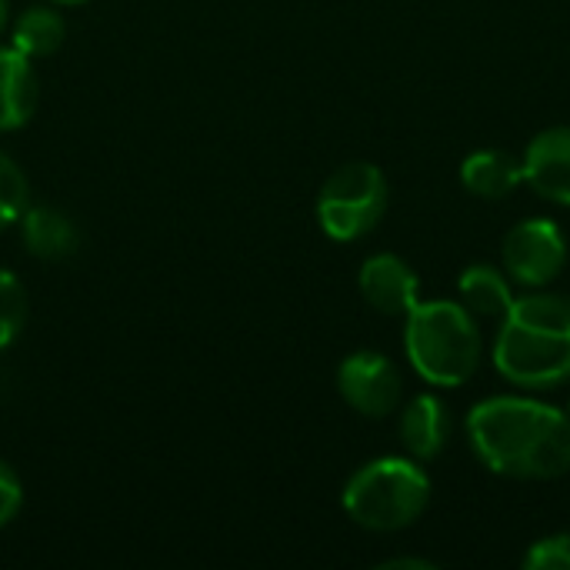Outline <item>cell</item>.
<instances>
[{
    "label": "cell",
    "instance_id": "6da1fadb",
    "mask_svg": "<svg viewBox=\"0 0 570 570\" xmlns=\"http://www.w3.org/2000/svg\"><path fill=\"white\" fill-rule=\"evenodd\" d=\"M468 438L478 461L514 481H554L570 471V417L534 397L498 394L471 407Z\"/></svg>",
    "mask_w": 570,
    "mask_h": 570
},
{
    "label": "cell",
    "instance_id": "7a4b0ae2",
    "mask_svg": "<svg viewBox=\"0 0 570 570\" xmlns=\"http://www.w3.org/2000/svg\"><path fill=\"white\" fill-rule=\"evenodd\" d=\"M494 367L504 381L544 391L570 381V301L558 294L514 297L494 341Z\"/></svg>",
    "mask_w": 570,
    "mask_h": 570
},
{
    "label": "cell",
    "instance_id": "3957f363",
    "mask_svg": "<svg viewBox=\"0 0 570 570\" xmlns=\"http://www.w3.org/2000/svg\"><path fill=\"white\" fill-rule=\"evenodd\" d=\"M404 351L411 367L434 387H461L474 377L484 341L478 317L458 301H417L404 314Z\"/></svg>",
    "mask_w": 570,
    "mask_h": 570
},
{
    "label": "cell",
    "instance_id": "277c9868",
    "mask_svg": "<svg viewBox=\"0 0 570 570\" xmlns=\"http://www.w3.org/2000/svg\"><path fill=\"white\" fill-rule=\"evenodd\" d=\"M341 504L367 531H404L428 511L431 481L414 458H377L347 478Z\"/></svg>",
    "mask_w": 570,
    "mask_h": 570
},
{
    "label": "cell",
    "instance_id": "5b68a950",
    "mask_svg": "<svg viewBox=\"0 0 570 570\" xmlns=\"http://www.w3.org/2000/svg\"><path fill=\"white\" fill-rule=\"evenodd\" d=\"M387 177L371 160L341 164L317 190V224L337 240L351 244L367 237L387 210Z\"/></svg>",
    "mask_w": 570,
    "mask_h": 570
},
{
    "label": "cell",
    "instance_id": "8992f818",
    "mask_svg": "<svg viewBox=\"0 0 570 570\" xmlns=\"http://www.w3.org/2000/svg\"><path fill=\"white\" fill-rule=\"evenodd\" d=\"M504 271L521 287H548L554 277H561L568 264V237L564 230L548 217L521 220L508 230L501 244Z\"/></svg>",
    "mask_w": 570,
    "mask_h": 570
},
{
    "label": "cell",
    "instance_id": "52a82bcc",
    "mask_svg": "<svg viewBox=\"0 0 570 570\" xmlns=\"http://www.w3.org/2000/svg\"><path fill=\"white\" fill-rule=\"evenodd\" d=\"M337 391L347 407L364 417H387L397 411L404 381L391 357L377 351H354L337 367Z\"/></svg>",
    "mask_w": 570,
    "mask_h": 570
},
{
    "label": "cell",
    "instance_id": "ba28073f",
    "mask_svg": "<svg viewBox=\"0 0 570 570\" xmlns=\"http://www.w3.org/2000/svg\"><path fill=\"white\" fill-rule=\"evenodd\" d=\"M357 287L364 301L387 317H404L421 301V281L414 267L397 254H374L357 271Z\"/></svg>",
    "mask_w": 570,
    "mask_h": 570
},
{
    "label": "cell",
    "instance_id": "9c48e42d",
    "mask_svg": "<svg viewBox=\"0 0 570 570\" xmlns=\"http://www.w3.org/2000/svg\"><path fill=\"white\" fill-rule=\"evenodd\" d=\"M521 164L524 184H531L544 200L570 207V124L534 134Z\"/></svg>",
    "mask_w": 570,
    "mask_h": 570
},
{
    "label": "cell",
    "instance_id": "30bf717a",
    "mask_svg": "<svg viewBox=\"0 0 570 570\" xmlns=\"http://www.w3.org/2000/svg\"><path fill=\"white\" fill-rule=\"evenodd\" d=\"M40 100V80L33 60L13 43L0 47V134L20 130L30 124Z\"/></svg>",
    "mask_w": 570,
    "mask_h": 570
},
{
    "label": "cell",
    "instance_id": "8fae6325",
    "mask_svg": "<svg viewBox=\"0 0 570 570\" xmlns=\"http://www.w3.org/2000/svg\"><path fill=\"white\" fill-rule=\"evenodd\" d=\"M17 227H20L23 247L37 261H67L80 247V230H77L73 217L63 214L60 207L33 204L20 214Z\"/></svg>",
    "mask_w": 570,
    "mask_h": 570
},
{
    "label": "cell",
    "instance_id": "7c38bea8",
    "mask_svg": "<svg viewBox=\"0 0 570 570\" xmlns=\"http://www.w3.org/2000/svg\"><path fill=\"white\" fill-rule=\"evenodd\" d=\"M451 438V417L441 397L417 394L401 414V441L414 461H434Z\"/></svg>",
    "mask_w": 570,
    "mask_h": 570
},
{
    "label": "cell",
    "instance_id": "4fadbf2b",
    "mask_svg": "<svg viewBox=\"0 0 570 570\" xmlns=\"http://www.w3.org/2000/svg\"><path fill=\"white\" fill-rule=\"evenodd\" d=\"M461 184L484 200H504L508 194H514L524 184V164L521 157L498 150V147H484L474 150L471 157H464L461 164Z\"/></svg>",
    "mask_w": 570,
    "mask_h": 570
},
{
    "label": "cell",
    "instance_id": "5bb4252c",
    "mask_svg": "<svg viewBox=\"0 0 570 570\" xmlns=\"http://www.w3.org/2000/svg\"><path fill=\"white\" fill-rule=\"evenodd\" d=\"M458 291H461V304H464L474 317L504 321V314H508L511 304H514V294H511L508 277H504L498 267H491V264H471V267L461 274Z\"/></svg>",
    "mask_w": 570,
    "mask_h": 570
},
{
    "label": "cell",
    "instance_id": "9a60e30c",
    "mask_svg": "<svg viewBox=\"0 0 570 570\" xmlns=\"http://www.w3.org/2000/svg\"><path fill=\"white\" fill-rule=\"evenodd\" d=\"M67 37V23L60 17V10H53V3H33L27 10L17 13L13 27H10V43L27 53L30 60L37 57H50Z\"/></svg>",
    "mask_w": 570,
    "mask_h": 570
},
{
    "label": "cell",
    "instance_id": "2e32d148",
    "mask_svg": "<svg viewBox=\"0 0 570 570\" xmlns=\"http://www.w3.org/2000/svg\"><path fill=\"white\" fill-rule=\"evenodd\" d=\"M30 207V184L20 164L0 147V230L13 227L20 214Z\"/></svg>",
    "mask_w": 570,
    "mask_h": 570
},
{
    "label": "cell",
    "instance_id": "e0dca14e",
    "mask_svg": "<svg viewBox=\"0 0 570 570\" xmlns=\"http://www.w3.org/2000/svg\"><path fill=\"white\" fill-rule=\"evenodd\" d=\"M27 324V291L20 277L0 267V351L10 347Z\"/></svg>",
    "mask_w": 570,
    "mask_h": 570
},
{
    "label": "cell",
    "instance_id": "ac0fdd59",
    "mask_svg": "<svg viewBox=\"0 0 570 570\" xmlns=\"http://www.w3.org/2000/svg\"><path fill=\"white\" fill-rule=\"evenodd\" d=\"M521 564L528 570H570V534H551L534 541Z\"/></svg>",
    "mask_w": 570,
    "mask_h": 570
},
{
    "label": "cell",
    "instance_id": "d6986e66",
    "mask_svg": "<svg viewBox=\"0 0 570 570\" xmlns=\"http://www.w3.org/2000/svg\"><path fill=\"white\" fill-rule=\"evenodd\" d=\"M20 504H23L20 474L0 458V528H7V524L20 514Z\"/></svg>",
    "mask_w": 570,
    "mask_h": 570
},
{
    "label": "cell",
    "instance_id": "ffe728a7",
    "mask_svg": "<svg viewBox=\"0 0 570 570\" xmlns=\"http://www.w3.org/2000/svg\"><path fill=\"white\" fill-rule=\"evenodd\" d=\"M381 570H434V561L424 558H387L384 564H377Z\"/></svg>",
    "mask_w": 570,
    "mask_h": 570
},
{
    "label": "cell",
    "instance_id": "44dd1931",
    "mask_svg": "<svg viewBox=\"0 0 570 570\" xmlns=\"http://www.w3.org/2000/svg\"><path fill=\"white\" fill-rule=\"evenodd\" d=\"M7 20H10V3L0 0V33H3V27H7Z\"/></svg>",
    "mask_w": 570,
    "mask_h": 570
},
{
    "label": "cell",
    "instance_id": "7402d4cb",
    "mask_svg": "<svg viewBox=\"0 0 570 570\" xmlns=\"http://www.w3.org/2000/svg\"><path fill=\"white\" fill-rule=\"evenodd\" d=\"M50 3H57V7H77V3H87V0H50Z\"/></svg>",
    "mask_w": 570,
    "mask_h": 570
}]
</instances>
